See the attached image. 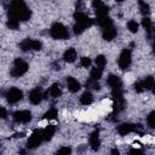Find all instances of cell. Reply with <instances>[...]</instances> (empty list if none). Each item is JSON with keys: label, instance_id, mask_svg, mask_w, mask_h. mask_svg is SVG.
<instances>
[{"label": "cell", "instance_id": "obj_18", "mask_svg": "<svg viewBox=\"0 0 155 155\" xmlns=\"http://www.w3.org/2000/svg\"><path fill=\"white\" fill-rule=\"evenodd\" d=\"M54 132H56V127H54V125H47V126L41 131L42 139H44V140H50V139L53 137Z\"/></svg>", "mask_w": 155, "mask_h": 155}, {"label": "cell", "instance_id": "obj_32", "mask_svg": "<svg viewBox=\"0 0 155 155\" xmlns=\"http://www.w3.org/2000/svg\"><path fill=\"white\" fill-rule=\"evenodd\" d=\"M91 63H92V61L90 57H81L80 58V65L84 68H88L91 65Z\"/></svg>", "mask_w": 155, "mask_h": 155}, {"label": "cell", "instance_id": "obj_38", "mask_svg": "<svg viewBox=\"0 0 155 155\" xmlns=\"http://www.w3.org/2000/svg\"><path fill=\"white\" fill-rule=\"evenodd\" d=\"M53 67H54L53 69H59V63H57V62H54V63H53Z\"/></svg>", "mask_w": 155, "mask_h": 155}, {"label": "cell", "instance_id": "obj_3", "mask_svg": "<svg viewBox=\"0 0 155 155\" xmlns=\"http://www.w3.org/2000/svg\"><path fill=\"white\" fill-rule=\"evenodd\" d=\"M28 70V63L25 61H23L22 58H16L12 65V69L10 71V74L13 78H19L23 74H25Z\"/></svg>", "mask_w": 155, "mask_h": 155}, {"label": "cell", "instance_id": "obj_4", "mask_svg": "<svg viewBox=\"0 0 155 155\" xmlns=\"http://www.w3.org/2000/svg\"><path fill=\"white\" fill-rule=\"evenodd\" d=\"M107 84L111 88V94H121L122 93V81L119 76L110 74L107 79Z\"/></svg>", "mask_w": 155, "mask_h": 155}, {"label": "cell", "instance_id": "obj_37", "mask_svg": "<svg viewBox=\"0 0 155 155\" xmlns=\"http://www.w3.org/2000/svg\"><path fill=\"white\" fill-rule=\"evenodd\" d=\"M111 155H119V150H117L116 148L111 149Z\"/></svg>", "mask_w": 155, "mask_h": 155}, {"label": "cell", "instance_id": "obj_27", "mask_svg": "<svg viewBox=\"0 0 155 155\" xmlns=\"http://www.w3.org/2000/svg\"><path fill=\"white\" fill-rule=\"evenodd\" d=\"M138 28H139V24L134 21V19H131L127 22V29L131 31V33H137L138 31Z\"/></svg>", "mask_w": 155, "mask_h": 155}, {"label": "cell", "instance_id": "obj_29", "mask_svg": "<svg viewBox=\"0 0 155 155\" xmlns=\"http://www.w3.org/2000/svg\"><path fill=\"white\" fill-rule=\"evenodd\" d=\"M147 124L150 128H155V111H151L147 117Z\"/></svg>", "mask_w": 155, "mask_h": 155}, {"label": "cell", "instance_id": "obj_16", "mask_svg": "<svg viewBox=\"0 0 155 155\" xmlns=\"http://www.w3.org/2000/svg\"><path fill=\"white\" fill-rule=\"evenodd\" d=\"M67 87H68V90H69L70 92L75 93V92H78V91L81 88V85H80V82H79L75 78L68 76V78H67Z\"/></svg>", "mask_w": 155, "mask_h": 155}, {"label": "cell", "instance_id": "obj_26", "mask_svg": "<svg viewBox=\"0 0 155 155\" xmlns=\"http://www.w3.org/2000/svg\"><path fill=\"white\" fill-rule=\"evenodd\" d=\"M57 115H58L57 109H56L54 107H51V108L45 113L44 117H45L46 120H53V119H56V117H57Z\"/></svg>", "mask_w": 155, "mask_h": 155}, {"label": "cell", "instance_id": "obj_20", "mask_svg": "<svg viewBox=\"0 0 155 155\" xmlns=\"http://www.w3.org/2000/svg\"><path fill=\"white\" fill-rule=\"evenodd\" d=\"M102 74H103V70H102V69H99V68H97V67L92 68L91 71H90V79H88V81L97 82V81L102 78Z\"/></svg>", "mask_w": 155, "mask_h": 155}, {"label": "cell", "instance_id": "obj_13", "mask_svg": "<svg viewBox=\"0 0 155 155\" xmlns=\"http://www.w3.org/2000/svg\"><path fill=\"white\" fill-rule=\"evenodd\" d=\"M92 5L94 6L97 18H103V17H107V16H108L109 7H108L105 4H103L102 1H93Z\"/></svg>", "mask_w": 155, "mask_h": 155}, {"label": "cell", "instance_id": "obj_10", "mask_svg": "<svg viewBox=\"0 0 155 155\" xmlns=\"http://www.w3.org/2000/svg\"><path fill=\"white\" fill-rule=\"evenodd\" d=\"M42 134H41V131H39V130H35L31 134H30V137H29V139H28V142H27V148H29V149H34V148H38L41 143H42Z\"/></svg>", "mask_w": 155, "mask_h": 155}, {"label": "cell", "instance_id": "obj_24", "mask_svg": "<svg viewBox=\"0 0 155 155\" xmlns=\"http://www.w3.org/2000/svg\"><path fill=\"white\" fill-rule=\"evenodd\" d=\"M142 82H143L144 90H149V91L153 90V87H154V78H153V76H147V78H144V79L142 80Z\"/></svg>", "mask_w": 155, "mask_h": 155}, {"label": "cell", "instance_id": "obj_15", "mask_svg": "<svg viewBox=\"0 0 155 155\" xmlns=\"http://www.w3.org/2000/svg\"><path fill=\"white\" fill-rule=\"evenodd\" d=\"M117 35V31H116V28L114 25L111 27H108V28H104L103 29V33H102V36L104 40L107 41H111L113 39H115Z\"/></svg>", "mask_w": 155, "mask_h": 155}, {"label": "cell", "instance_id": "obj_12", "mask_svg": "<svg viewBox=\"0 0 155 155\" xmlns=\"http://www.w3.org/2000/svg\"><path fill=\"white\" fill-rule=\"evenodd\" d=\"M45 98V94L42 92V90L40 87H36V88H33L30 92H29V102L31 104H39L42 102V99Z\"/></svg>", "mask_w": 155, "mask_h": 155}, {"label": "cell", "instance_id": "obj_5", "mask_svg": "<svg viewBox=\"0 0 155 155\" xmlns=\"http://www.w3.org/2000/svg\"><path fill=\"white\" fill-rule=\"evenodd\" d=\"M131 62H132V53H131V50L124 48V50L121 51L119 58H117V64H119L120 69L126 70V69L130 67Z\"/></svg>", "mask_w": 155, "mask_h": 155}, {"label": "cell", "instance_id": "obj_33", "mask_svg": "<svg viewBox=\"0 0 155 155\" xmlns=\"http://www.w3.org/2000/svg\"><path fill=\"white\" fill-rule=\"evenodd\" d=\"M134 91H136V92H138V93H142L143 91H145V90H144V86H143L142 80H139V81H137V82L134 84Z\"/></svg>", "mask_w": 155, "mask_h": 155}, {"label": "cell", "instance_id": "obj_25", "mask_svg": "<svg viewBox=\"0 0 155 155\" xmlns=\"http://www.w3.org/2000/svg\"><path fill=\"white\" fill-rule=\"evenodd\" d=\"M142 25H143V28H144L149 34H151V31H153V22H151V19H150L149 17H144V18L142 19Z\"/></svg>", "mask_w": 155, "mask_h": 155}, {"label": "cell", "instance_id": "obj_11", "mask_svg": "<svg viewBox=\"0 0 155 155\" xmlns=\"http://www.w3.org/2000/svg\"><path fill=\"white\" fill-rule=\"evenodd\" d=\"M12 117L18 124H27L31 120V113L29 110H17L13 113Z\"/></svg>", "mask_w": 155, "mask_h": 155}, {"label": "cell", "instance_id": "obj_23", "mask_svg": "<svg viewBox=\"0 0 155 155\" xmlns=\"http://www.w3.org/2000/svg\"><path fill=\"white\" fill-rule=\"evenodd\" d=\"M94 62H96V67L99 68V69H102V70H103V68L107 65V58H105V56H103V54H98V56L96 57Z\"/></svg>", "mask_w": 155, "mask_h": 155}, {"label": "cell", "instance_id": "obj_34", "mask_svg": "<svg viewBox=\"0 0 155 155\" xmlns=\"http://www.w3.org/2000/svg\"><path fill=\"white\" fill-rule=\"evenodd\" d=\"M73 29H74V33L76 34V35H79V34H81L84 30H85V28L82 27V25H80V24H78V23H75L74 24V27H73Z\"/></svg>", "mask_w": 155, "mask_h": 155}, {"label": "cell", "instance_id": "obj_36", "mask_svg": "<svg viewBox=\"0 0 155 155\" xmlns=\"http://www.w3.org/2000/svg\"><path fill=\"white\" fill-rule=\"evenodd\" d=\"M8 116V111L5 107H0V119H6Z\"/></svg>", "mask_w": 155, "mask_h": 155}, {"label": "cell", "instance_id": "obj_21", "mask_svg": "<svg viewBox=\"0 0 155 155\" xmlns=\"http://www.w3.org/2000/svg\"><path fill=\"white\" fill-rule=\"evenodd\" d=\"M93 102V96L90 91H85L80 97V103L82 105H90Z\"/></svg>", "mask_w": 155, "mask_h": 155}, {"label": "cell", "instance_id": "obj_30", "mask_svg": "<svg viewBox=\"0 0 155 155\" xmlns=\"http://www.w3.org/2000/svg\"><path fill=\"white\" fill-rule=\"evenodd\" d=\"M138 5H139V10H140L142 15H145V16H147V15L150 12V10H149V5H148L147 2H144V1H139Z\"/></svg>", "mask_w": 155, "mask_h": 155}, {"label": "cell", "instance_id": "obj_7", "mask_svg": "<svg viewBox=\"0 0 155 155\" xmlns=\"http://www.w3.org/2000/svg\"><path fill=\"white\" fill-rule=\"evenodd\" d=\"M142 130V125H134V124H120L117 126V133L120 136H127L132 132H138Z\"/></svg>", "mask_w": 155, "mask_h": 155}, {"label": "cell", "instance_id": "obj_17", "mask_svg": "<svg viewBox=\"0 0 155 155\" xmlns=\"http://www.w3.org/2000/svg\"><path fill=\"white\" fill-rule=\"evenodd\" d=\"M76 57H78V53H76V50L74 47L67 48L64 51V53H63V59L65 62H68V63H73L76 59Z\"/></svg>", "mask_w": 155, "mask_h": 155}, {"label": "cell", "instance_id": "obj_28", "mask_svg": "<svg viewBox=\"0 0 155 155\" xmlns=\"http://www.w3.org/2000/svg\"><path fill=\"white\" fill-rule=\"evenodd\" d=\"M70 154H71V148L68 147V145L61 147V148L56 151V155H70Z\"/></svg>", "mask_w": 155, "mask_h": 155}, {"label": "cell", "instance_id": "obj_2", "mask_svg": "<svg viewBox=\"0 0 155 155\" xmlns=\"http://www.w3.org/2000/svg\"><path fill=\"white\" fill-rule=\"evenodd\" d=\"M50 34L53 39H58V40H65L69 39V31L68 29L59 22H56L51 25L50 28Z\"/></svg>", "mask_w": 155, "mask_h": 155}, {"label": "cell", "instance_id": "obj_31", "mask_svg": "<svg viewBox=\"0 0 155 155\" xmlns=\"http://www.w3.org/2000/svg\"><path fill=\"white\" fill-rule=\"evenodd\" d=\"M7 27H8L10 29H13V30H16V29H18V27H19V22H18L17 19H13V18H8V21H7Z\"/></svg>", "mask_w": 155, "mask_h": 155}, {"label": "cell", "instance_id": "obj_8", "mask_svg": "<svg viewBox=\"0 0 155 155\" xmlns=\"http://www.w3.org/2000/svg\"><path fill=\"white\" fill-rule=\"evenodd\" d=\"M73 17H74V19H75V23L82 25L85 29L88 28V27H91V25L93 24V19H91V18H90L85 12H82V11H76Z\"/></svg>", "mask_w": 155, "mask_h": 155}, {"label": "cell", "instance_id": "obj_14", "mask_svg": "<svg viewBox=\"0 0 155 155\" xmlns=\"http://www.w3.org/2000/svg\"><path fill=\"white\" fill-rule=\"evenodd\" d=\"M88 144L93 150H98L101 147V139H99V132L98 130H94L88 138Z\"/></svg>", "mask_w": 155, "mask_h": 155}, {"label": "cell", "instance_id": "obj_6", "mask_svg": "<svg viewBox=\"0 0 155 155\" xmlns=\"http://www.w3.org/2000/svg\"><path fill=\"white\" fill-rule=\"evenodd\" d=\"M19 47L22 51H39L41 50L42 44L35 39H25L19 44Z\"/></svg>", "mask_w": 155, "mask_h": 155}, {"label": "cell", "instance_id": "obj_1", "mask_svg": "<svg viewBox=\"0 0 155 155\" xmlns=\"http://www.w3.org/2000/svg\"><path fill=\"white\" fill-rule=\"evenodd\" d=\"M7 13H8V18L17 19L18 22L28 21L31 16V11L27 6V4L21 0L11 1L7 6Z\"/></svg>", "mask_w": 155, "mask_h": 155}, {"label": "cell", "instance_id": "obj_9", "mask_svg": "<svg viewBox=\"0 0 155 155\" xmlns=\"http://www.w3.org/2000/svg\"><path fill=\"white\" fill-rule=\"evenodd\" d=\"M5 97H6V99H7V102L10 104H15V103H17V102H19L22 99L23 92L17 87H11L10 90L6 91Z\"/></svg>", "mask_w": 155, "mask_h": 155}, {"label": "cell", "instance_id": "obj_19", "mask_svg": "<svg viewBox=\"0 0 155 155\" xmlns=\"http://www.w3.org/2000/svg\"><path fill=\"white\" fill-rule=\"evenodd\" d=\"M47 94H48L51 98H58V97H61V94H62V88H61V86H59L58 84H52V85L50 86L48 91H47Z\"/></svg>", "mask_w": 155, "mask_h": 155}, {"label": "cell", "instance_id": "obj_22", "mask_svg": "<svg viewBox=\"0 0 155 155\" xmlns=\"http://www.w3.org/2000/svg\"><path fill=\"white\" fill-rule=\"evenodd\" d=\"M97 23L99 27H102L103 29L104 28H108V27H111L113 25V21L110 17H103V18H97Z\"/></svg>", "mask_w": 155, "mask_h": 155}, {"label": "cell", "instance_id": "obj_35", "mask_svg": "<svg viewBox=\"0 0 155 155\" xmlns=\"http://www.w3.org/2000/svg\"><path fill=\"white\" fill-rule=\"evenodd\" d=\"M128 155H142V150L139 148H136V147H132L128 151Z\"/></svg>", "mask_w": 155, "mask_h": 155}]
</instances>
